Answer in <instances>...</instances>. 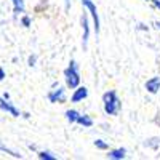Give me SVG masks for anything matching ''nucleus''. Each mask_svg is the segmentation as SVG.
Segmentation results:
<instances>
[{
	"label": "nucleus",
	"instance_id": "f03ea898",
	"mask_svg": "<svg viewBox=\"0 0 160 160\" xmlns=\"http://www.w3.org/2000/svg\"><path fill=\"white\" fill-rule=\"evenodd\" d=\"M80 72H78V64L75 59H71L69 61V66L64 69V82H66V87L74 90L80 85Z\"/></svg>",
	"mask_w": 160,
	"mask_h": 160
},
{
	"label": "nucleus",
	"instance_id": "9d476101",
	"mask_svg": "<svg viewBox=\"0 0 160 160\" xmlns=\"http://www.w3.org/2000/svg\"><path fill=\"white\" fill-rule=\"evenodd\" d=\"M75 123L82 125L83 128H90V127H93V118H91L90 115H87V114H80Z\"/></svg>",
	"mask_w": 160,
	"mask_h": 160
},
{
	"label": "nucleus",
	"instance_id": "20e7f679",
	"mask_svg": "<svg viewBox=\"0 0 160 160\" xmlns=\"http://www.w3.org/2000/svg\"><path fill=\"white\" fill-rule=\"evenodd\" d=\"M47 98H48V101L51 104H56V102L58 104H62V102H66V90L62 87H58L55 90H50Z\"/></svg>",
	"mask_w": 160,
	"mask_h": 160
},
{
	"label": "nucleus",
	"instance_id": "6e6552de",
	"mask_svg": "<svg viewBox=\"0 0 160 160\" xmlns=\"http://www.w3.org/2000/svg\"><path fill=\"white\" fill-rule=\"evenodd\" d=\"M146 90H148L151 95H157V93L160 91V77H151L148 82H146Z\"/></svg>",
	"mask_w": 160,
	"mask_h": 160
},
{
	"label": "nucleus",
	"instance_id": "f3484780",
	"mask_svg": "<svg viewBox=\"0 0 160 160\" xmlns=\"http://www.w3.org/2000/svg\"><path fill=\"white\" fill-rule=\"evenodd\" d=\"M21 24L24 26V28H31V26H32V19H31V16H28V15L21 16Z\"/></svg>",
	"mask_w": 160,
	"mask_h": 160
},
{
	"label": "nucleus",
	"instance_id": "f8f14e48",
	"mask_svg": "<svg viewBox=\"0 0 160 160\" xmlns=\"http://www.w3.org/2000/svg\"><path fill=\"white\" fill-rule=\"evenodd\" d=\"M64 115H66V120H68L69 123H75L77 118H78V115H80V112H77L75 109H68Z\"/></svg>",
	"mask_w": 160,
	"mask_h": 160
},
{
	"label": "nucleus",
	"instance_id": "9b49d317",
	"mask_svg": "<svg viewBox=\"0 0 160 160\" xmlns=\"http://www.w3.org/2000/svg\"><path fill=\"white\" fill-rule=\"evenodd\" d=\"M11 3H13V13H15V15H21V13L26 11L24 0H11Z\"/></svg>",
	"mask_w": 160,
	"mask_h": 160
},
{
	"label": "nucleus",
	"instance_id": "1a4fd4ad",
	"mask_svg": "<svg viewBox=\"0 0 160 160\" xmlns=\"http://www.w3.org/2000/svg\"><path fill=\"white\" fill-rule=\"evenodd\" d=\"M127 157V149L125 148H118V149H111L108 152V158L111 160H122Z\"/></svg>",
	"mask_w": 160,
	"mask_h": 160
},
{
	"label": "nucleus",
	"instance_id": "4468645a",
	"mask_svg": "<svg viewBox=\"0 0 160 160\" xmlns=\"http://www.w3.org/2000/svg\"><path fill=\"white\" fill-rule=\"evenodd\" d=\"M37 157L42 158V160H56V155H53L50 151H38Z\"/></svg>",
	"mask_w": 160,
	"mask_h": 160
},
{
	"label": "nucleus",
	"instance_id": "7ed1b4c3",
	"mask_svg": "<svg viewBox=\"0 0 160 160\" xmlns=\"http://www.w3.org/2000/svg\"><path fill=\"white\" fill-rule=\"evenodd\" d=\"M82 2V5L87 8V11L91 15L93 18V29H95L96 34H99V15H98V10H96V5L93 3V0H80Z\"/></svg>",
	"mask_w": 160,
	"mask_h": 160
},
{
	"label": "nucleus",
	"instance_id": "aec40b11",
	"mask_svg": "<svg viewBox=\"0 0 160 160\" xmlns=\"http://www.w3.org/2000/svg\"><path fill=\"white\" fill-rule=\"evenodd\" d=\"M151 3H152V5H154V7H155L157 10H160V0H152Z\"/></svg>",
	"mask_w": 160,
	"mask_h": 160
},
{
	"label": "nucleus",
	"instance_id": "6ab92c4d",
	"mask_svg": "<svg viewBox=\"0 0 160 160\" xmlns=\"http://www.w3.org/2000/svg\"><path fill=\"white\" fill-rule=\"evenodd\" d=\"M7 77V74H5V71H3V68H0V82H3V78Z\"/></svg>",
	"mask_w": 160,
	"mask_h": 160
},
{
	"label": "nucleus",
	"instance_id": "ddd939ff",
	"mask_svg": "<svg viewBox=\"0 0 160 160\" xmlns=\"http://www.w3.org/2000/svg\"><path fill=\"white\" fill-rule=\"evenodd\" d=\"M0 151H3V152H7V154H10L11 157H15V158H22V155L21 154H18L16 151H13V149H10L8 146H5L2 141H0Z\"/></svg>",
	"mask_w": 160,
	"mask_h": 160
},
{
	"label": "nucleus",
	"instance_id": "5701e85b",
	"mask_svg": "<svg viewBox=\"0 0 160 160\" xmlns=\"http://www.w3.org/2000/svg\"><path fill=\"white\" fill-rule=\"evenodd\" d=\"M155 28H157V29L160 31V21H157V22H155Z\"/></svg>",
	"mask_w": 160,
	"mask_h": 160
},
{
	"label": "nucleus",
	"instance_id": "b1692460",
	"mask_svg": "<svg viewBox=\"0 0 160 160\" xmlns=\"http://www.w3.org/2000/svg\"><path fill=\"white\" fill-rule=\"evenodd\" d=\"M144 2H152V0H144Z\"/></svg>",
	"mask_w": 160,
	"mask_h": 160
},
{
	"label": "nucleus",
	"instance_id": "423d86ee",
	"mask_svg": "<svg viewBox=\"0 0 160 160\" xmlns=\"http://www.w3.org/2000/svg\"><path fill=\"white\" fill-rule=\"evenodd\" d=\"M0 109H2L3 112H7V114H10L11 117H19L21 115V112L10 102V99H5L3 96H0Z\"/></svg>",
	"mask_w": 160,
	"mask_h": 160
},
{
	"label": "nucleus",
	"instance_id": "f257e3e1",
	"mask_svg": "<svg viewBox=\"0 0 160 160\" xmlns=\"http://www.w3.org/2000/svg\"><path fill=\"white\" fill-rule=\"evenodd\" d=\"M102 109L108 115H118V112L122 111V101L118 99L114 90H109L102 95Z\"/></svg>",
	"mask_w": 160,
	"mask_h": 160
},
{
	"label": "nucleus",
	"instance_id": "a211bd4d",
	"mask_svg": "<svg viewBox=\"0 0 160 160\" xmlns=\"http://www.w3.org/2000/svg\"><path fill=\"white\" fill-rule=\"evenodd\" d=\"M35 62H37V56H35V55H31V56L28 58V66H29V68H34Z\"/></svg>",
	"mask_w": 160,
	"mask_h": 160
},
{
	"label": "nucleus",
	"instance_id": "4be33fe9",
	"mask_svg": "<svg viewBox=\"0 0 160 160\" xmlns=\"http://www.w3.org/2000/svg\"><path fill=\"white\" fill-rule=\"evenodd\" d=\"M29 149H32V151H37V148H35L34 144H29Z\"/></svg>",
	"mask_w": 160,
	"mask_h": 160
},
{
	"label": "nucleus",
	"instance_id": "0eeeda50",
	"mask_svg": "<svg viewBox=\"0 0 160 160\" xmlns=\"http://www.w3.org/2000/svg\"><path fill=\"white\" fill-rule=\"evenodd\" d=\"M87 96H88V88L78 85L77 88H74V93L71 96V102H82L83 99H87Z\"/></svg>",
	"mask_w": 160,
	"mask_h": 160
},
{
	"label": "nucleus",
	"instance_id": "dca6fc26",
	"mask_svg": "<svg viewBox=\"0 0 160 160\" xmlns=\"http://www.w3.org/2000/svg\"><path fill=\"white\" fill-rule=\"evenodd\" d=\"M146 146H149V148H152V149H157L158 146H160V139H158V138L148 139V141H146Z\"/></svg>",
	"mask_w": 160,
	"mask_h": 160
},
{
	"label": "nucleus",
	"instance_id": "412c9836",
	"mask_svg": "<svg viewBox=\"0 0 160 160\" xmlns=\"http://www.w3.org/2000/svg\"><path fill=\"white\" fill-rule=\"evenodd\" d=\"M64 5H66V10L71 8V0H64Z\"/></svg>",
	"mask_w": 160,
	"mask_h": 160
},
{
	"label": "nucleus",
	"instance_id": "2eb2a0df",
	"mask_svg": "<svg viewBox=\"0 0 160 160\" xmlns=\"http://www.w3.org/2000/svg\"><path fill=\"white\" fill-rule=\"evenodd\" d=\"M95 146H96L99 151H108L109 149V144L106 142V141H102V139H96L95 141Z\"/></svg>",
	"mask_w": 160,
	"mask_h": 160
},
{
	"label": "nucleus",
	"instance_id": "39448f33",
	"mask_svg": "<svg viewBox=\"0 0 160 160\" xmlns=\"http://www.w3.org/2000/svg\"><path fill=\"white\" fill-rule=\"evenodd\" d=\"M80 22H82V29H83L82 47H83V50H87L88 40H90V24H88V15H87V13H83V15H82V18H80Z\"/></svg>",
	"mask_w": 160,
	"mask_h": 160
}]
</instances>
